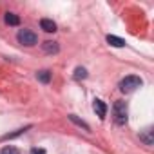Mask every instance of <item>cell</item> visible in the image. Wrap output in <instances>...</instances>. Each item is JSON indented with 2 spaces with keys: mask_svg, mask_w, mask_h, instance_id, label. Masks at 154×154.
Returning <instances> with one entry per match:
<instances>
[{
  "mask_svg": "<svg viewBox=\"0 0 154 154\" xmlns=\"http://www.w3.org/2000/svg\"><path fill=\"white\" fill-rule=\"evenodd\" d=\"M127 114H129L127 103L122 102V100L114 102V105H112V118H114V122L118 125H125L127 123Z\"/></svg>",
  "mask_w": 154,
  "mask_h": 154,
  "instance_id": "6da1fadb",
  "label": "cell"
},
{
  "mask_svg": "<svg viewBox=\"0 0 154 154\" xmlns=\"http://www.w3.org/2000/svg\"><path fill=\"white\" fill-rule=\"evenodd\" d=\"M141 84H143V80L140 78V76L131 74V76H125V78L120 82V91L122 93H132L138 87H141Z\"/></svg>",
  "mask_w": 154,
  "mask_h": 154,
  "instance_id": "7a4b0ae2",
  "label": "cell"
},
{
  "mask_svg": "<svg viewBox=\"0 0 154 154\" xmlns=\"http://www.w3.org/2000/svg\"><path fill=\"white\" fill-rule=\"evenodd\" d=\"M17 38H18V42H20L22 45H26V47H33V45H36V42H38L36 33H33L31 29H20L18 35H17Z\"/></svg>",
  "mask_w": 154,
  "mask_h": 154,
  "instance_id": "3957f363",
  "label": "cell"
},
{
  "mask_svg": "<svg viewBox=\"0 0 154 154\" xmlns=\"http://www.w3.org/2000/svg\"><path fill=\"white\" fill-rule=\"evenodd\" d=\"M40 27H42L45 33H54V31H56V24H54L51 18H42V20H40Z\"/></svg>",
  "mask_w": 154,
  "mask_h": 154,
  "instance_id": "5b68a950",
  "label": "cell"
},
{
  "mask_svg": "<svg viewBox=\"0 0 154 154\" xmlns=\"http://www.w3.org/2000/svg\"><path fill=\"white\" fill-rule=\"evenodd\" d=\"M27 129H29V127H24V129H18V131H15V132H11V134H6L4 138H6V140H8V138H9V140H11V138H17L18 134H22V132H26Z\"/></svg>",
  "mask_w": 154,
  "mask_h": 154,
  "instance_id": "5bb4252c",
  "label": "cell"
},
{
  "mask_svg": "<svg viewBox=\"0 0 154 154\" xmlns=\"http://www.w3.org/2000/svg\"><path fill=\"white\" fill-rule=\"evenodd\" d=\"M69 120L72 122V123H76V125H78V127H84L85 131H89V125L84 122V120H80V118H76V114H69Z\"/></svg>",
  "mask_w": 154,
  "mask_h": 154,
  "instance_id": "7c38bea8",
  "label": "cell"
},
{
  "mask_svg": "<svg viewBox=\"0 0 154 154\" xmlns=\"http://www.w3.org/2000/svg\"><path fill=\"white\" fill-rule=\"evenodd\" d=\"M93 107H94V112H96L100 118H105V114H107V105H105L102 100H94Z\"/></svg>",
  "mask_w": 154,
  "mask_h": 154,
  "instance_id": "8992f818",
  "label": "cell"
},
{
  "mask_svg": "<svg viewBox=\"0 0 154 154\" xmlns=\"http://www.w3.org/2000/svg\"><path fill=\"white\" fill-rule=\"evenodd\" d=\"M0 154H20V150L17 147H13V145H6L2 150H0Z\"/></svg>",
  "mask_w": 154,
  "mask_h": 154,
  "instance_id": "4fadbf2b",
  "label": "cell"
},
{
  "mask_svg": "<svg viewBox=\"0 0 154 154\" xmlns=\"http://www.w3.org/2000/svg\"><path fill=\"white\" fill-rule=\"evenodd\" d=\"M51 76H53V74H51V71H47V69H42V71L36 72V78H38L42 84H49V82H51Z\"/></svg>",
  "mask_w": 154,
  "mask_h": 154,
  "instance_id": "9c48e42d",
  "label": "cell"
},
{
  "mask_svg": "<svg viewBox=\"0 0 154 154\" xmlns=\"http://www.w3.org/2000/svg\"><path fill=\"white\" fill-rule=\"evenodd\" d=\"M4 22L8 24V26H18L20 24V17L18 15H15V13H6V17H4Z\"/></svg>",
  "mask_w": 154,
  "mask_h": 154,
  "instance_id": "ba28073f",
  "label": "cell"
},
{
  "mask_svg": "<svg viewBox=\"0 0 154 154\" xmlns=\"http://www.w3.org/2000/svg\"><path fill=\"white\" fill-rule=\"evenodd\" d=\"M84 78H87L85 67H76L74 69V80H84Z\"/></svg>",
  "mask_w": 154,
  "mask_h": 154,
  "instance_id": "8fae6325",
  "label": "cell"
},
{
  "mask_svg": "<svg viewBox=\"0 0 154 154\" xmlns=\"http://www.w3.org/2000/svg\"><path fill=\"white\" fill-rule=\"evenodd\" d=\"M107 42H109L112 47H123V45H125V40L120 38V36H114V35H107Z\"/></svg>",
  "mask_w": 154,
  "mask_h": 154,
  "instance_id": "30bf717a",
  "label": "cell"
},
{
  "mask_svg": "<svg viewBox=\"0 0 154 154\" xmlns=\"http://www.w3.org/2000/svg\"><path fill=\"white\" fill-rule=\"evenodd\" d=\"M42 47H44V51H45V53H49V54H56V53L60 51V45H58L56 42H51V40L44 42V44H42Z\"/></svg>",
  "mask_w": 154,
  "mask_h": 154,
  "instance_id": "52a82bcc",
  "label": "cell"
},
{
  "mask_svg": "<svg viewBox=\"0 0 154 154\" xmlns=\"http://www.w3.org/2000/svg\"><path fill=\"white\" fill-rule=\"evenodd\" d=\"M152 132H154V131H152V127H147V129H145L143 132H140V140H141V141H143L145 145H152V143H154Z\"/></svg>",
  "mask_w": 154,
  "mask_h": 154,
  "instance_id": "277c9868",
  "label": "cell"
},
{
  "mask_svg": "<svg viewBox=\"0 0 154 154\" xmlns=\"http://www.w3.org/2000/svg\"><path fill=\"white\" fill-rule=\"evenodd\" d=\"M31 154H45V150H44V149H38V147H35V149H31Z\"/></svg>",
  "mask_w": 154,
  "mask_h": 154,
  "instance_id": "9a60e30c",
  "label": "cell"
}]
</instances>
